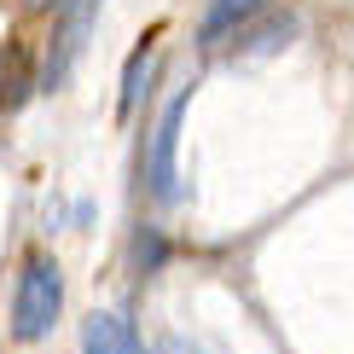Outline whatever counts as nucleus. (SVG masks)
Listing matches in <instances>:
<instances>
[{
    "mask_svg": "<svg viewBox=\"0 0 354 354\" xmlns=\"http://www.w3.org/2000/svg\"><path fill=\"white\" fill-rule=\"evenodd\" d=\"M163 256H169V250H163V239H157V232H140V261H145V268H157Z\"/></svg>",
    "mask_w": 354,
    "mask_h": 354,
    "instance_id": "obj_9",
    "label": "nucleus"
},
{
    "mask_svg": "<svg viewBox=\"0 0 354 354\" xmlns=\"http://www.w3.org/2000/svg\"><path fill=\"white\" fill-rule=\"evenodd\" d=\"M261 6H268V0H209V12H203V24H198V47L215 53L221 41H232Z\"/></svg>",
    "mask_w": 354,
    "mask_h": 354,
    "instance_id": "obj_6",
    "label": "nucleus"
},
{
    "mask_svg": "<svg viewBox=\"0 0 354 354\" xmlns=\"http://www.w3.org/2000/svg\"><path fill=\"white\" fill-rule=\"evenodd\" d=\"M99 6H105V0H64V6H58L47 58H41V87H47V93H58V87L76 76L82 47H87V35H93V24H99Z\"/></svg>",
    "mask_w": 354,
    "mask_h": 354,
    "instance_id": "obj_2",
    "label": "nucleus"
},
{
    "mask_svg": "<svg viewBox=\"0 0 354 354\" xmlns=\"http://www.w3.org/2000/svg\"><path fill=\"white\" fill-rule=\"evenodd\" d=\"M58 314H64V268L53 256H29L18 268V285H12V337L18 343H41Z\"/></svg>",
    "mask_w": 354,
    "mask_h": 354,
    "instance_id": "obj_1",
    "label": "nucleus"
},
{
    "mask_svg": "<svg viewBox=\"0 0 354 354\" xmlns=\"http://www.w3.org/2000/svg\"><path fill=\"white\" fill-rule=\"evenodd\" d=\"M82 354H145V348L122 314H93L82 331Z\"/></svg>",
    "mask_w": 354,
    "mask_h": 354,
    "instance_id": "obj_7",
    "label": "nucleus"
},
{
    "mask_svg": "<svg viewBox=\"0 0 354 354\" xmlns=\"http://www.w3.org/2000/svg\"><path fill=\"white\" fill-rule=\"evenodd\" d=\"M151 70H157V41H140V47L128 53V64H122V93H116V111L122 116L140 111L145 87H151Z\"/></svg>",
    "mask_w": 354,
    "mask_h": 354,
    "instance_id": "obj_8",
    "label": "nucleus"
},
{
    "mask_svg": "<svg viewBox=\"0 0 354 354\" xmlns=\"http://www.w3.org/2000/svg\"><path fill=\"white\" fill-rule=\"evenodd\" d=\"M290 35H297V18H290V12H268V6H261L256 18L232 35V53H239V58H261V53H279Z\"/></svg>",
    "mask_w": 354,
    "mask_h": 354,
    "instance_id": "obj_5",
    "label": "nucleus"
},
{
    "mask_svg": "<svg viewBox=\"0 0 354 354\" xmlns=\"http://www.w3.org/2000/svg\"><path fill=\"white\" fill-rule=\"evenodd\" d=\"M186 105H192V87H180V93L163 105V116H157L151 128V145H145V192H151L157 203H174L180 198V122H186Z\"/></svg>",
    "mask_w": 354,
    "mask_h": 354,
    "instance_id": "obj_3",
    "label": "nucleus"
},
{
    "mask_svg": "<svg viewBox=\"0 0 354 354\" xmlns=\"http://www.w3.org/2000/svg\"><path fill=\"white\" fill-rule=\"evenodd\" d=\"M24 6H58V0H24Z\"/></svg>",
    "mask_w": 354,
    "mask_h": 354,
    "instance_id": "obj_10",
    "label": "nucleus"
},
{
    "mask_svg": "<svg viewBox=\"0 0 354 354\" xmlns=\"http://www.w3.org/2000/svg\"><path fill=\"white\" fill-rule=\"evenodd\" d=\"M41 87V70H35V58H29L24 41H6L0 47V116H12V111H24V99Z\"/></svg>",
    "mask_w": 354,
    "mask_h": 354,
    "instance_id": "obj_4",
    "label": "nucleus"
}]
</instances>
